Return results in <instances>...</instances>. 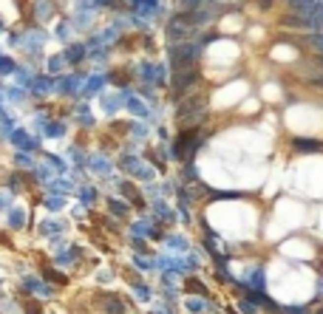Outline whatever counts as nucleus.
<instances>
[{
    "label": "nucleus",
    "mask_w": 323,
    "mask_h": 314,
    "mask_svg": "<svg viewBox=\"0 0 323 314\" xmlns=\"http://www.w3.org/2000/svg\"><path fill=\"white\" fill-rule=\"evenodd\" d=\"M150 229H153V218H150L148 213H142L136 221L130 224V238H145V241H148V238H150Z\"/></svg>",
    "instance_id": "aec40b11"
},
{
    "label": "nucleus",
    "mask_w": 323,
    "mask_h": 314,
    "mask_svg": "<svg viewBox=\"0 0 323 314\" xmlns=\"http://www.w3.org/2000/svg\"><path fill=\"white\" fill-rule=\"evenodd\" d=\"M6 142H9L14 150H23V153H32V156H37V153L43 150V136L34 133V130H26V127H14Z\"/></svg>",
    "instance_id": "f03ea898"
},
{
    "label": "nucleus",
    "mask_w": 323,
    "mask_h": 314,
    "mask_svg": "<svg viewBox=\"0 0 323 314\" xmlns=\"http://www.w3.org/2000/svg\"><path fill=\"white\" fill-rule=\"evenodd\" d=\"M65 156H68V164H71V167H85V156H88V153H85L80 145H71Z\"/></svg>",
    "instance_id": "72a5a7b5"
},
{
    "label": "nucleus",
    "mask_w": 323,
    "mask_h": 314,
    "mask_svg": "<svg viewBox=\"0 0 323 314\" xmlns=\"http://www.w3.org/2000/svg\"><path fill=\"white\" fill-rule=\"evenodd\" d=\"M51 34V37H54V40H57V43H71V40H74V26H71V20L68 17H65V20H57V26H54V31H48Z\"/></svg>",
    "instance_id": "412c9836"
},
{
    "label": "nucleus",
    "mask_w": 323,
    "mask_h": 314,
    "mask_svg": "<svg viewBox=\"0 0 323 314\" xmlns=\"http://www.w3.org/2000/svg\"><path fill=\"white\" fill-rule=\"evenodd\" d=\"M295 150H300V153H318L321 150V139L318 136H300V139H295Z\"/></svg>",
    "instance_id": "c756f323"
},
{
    "label": "nucleus",
    "mask_w": 323,
    "mask_h": 314,
    "mask_svg": "<svg viewBox=\"0 0 323 314\" xmlns=\"http://www.w3.org/2000/svg\"><path fill=\"white\" fill-rule=\"evenodd\" d=\"M238 309H241L244 314H255V306L250 303V300H241V303H238Z\"/></svg>",
    "instance_id": "8fccbe9b"
},
{
    "label": "nucleus",
    "mask_w": 323,
    "mask_h": 314,
    "mask_svg": "<svg viewBox=\"0 0 323 314\" xmlns=\"http://www.w3.org/2000/svg\"><path fill=\"white\" fill-rule=\"evenodd\" d=\"M20 281H23V289H26V292L34 294V297H51V294H54V286H51V283H46L43 278H37V275H23Z\"/></svg>",
    "instance_id": "9b49d317"
},
{
    "label": "nucleus",
    "mask_w": 323,
    "mask_h": 314,
    "mask_svg": "<svg viewBox=\"0 0 323 314\" xmlns=\"http://www.w3.org/2000/svg\"><path fill=\"white\" fill-rule=\"evenodd\" d=\"M37 71H32V65H17L14 68V85H20V88H29V82H32V77H34Z\"/></svg>",
    "instance_id": "473e14b6"
},
{
    "label": "nucleus",
    "mask_w": 323,
    "mask_h": 314,
    "mask_svg": "<svg viewBox=\"0 0 323 314\" xmlns=\"http://www.w3.org/2000/svg\"><path fill=\"white\" fill-rule=\"evenodd\" d=\"M3 215H6V226H9V229H23V226H29V207H26V204H12Z\"/></svg>",
    "instance_id": "f8f14e48"
},
{
    "label": "nucleus",
    "mask_w": 323,
    "mask_h": 314,
    "mask_svg": "<svg viewBox=\"0 0 323 314\" xmlns=\"http://www.w3.org/2000/svg\"><path fill=\"white\" fill-rule=\"evenodd\" d=\"M142 164V153H119V158H116V167L122 170V173H136V167Z\"/></svg>",
    "instance_id": "4be33fe9"
},
{
    "label": "nucleus",
    "mask_w": 323,
    "mask_h": 314,
    "mask_svg": "<svg viewBox=\"0 0 323 314\" xmlns=\"http://www.w3.org/2000/svg\"><path fill=\"white\" fill-rule=\"evenodd\" d=\"M88 71H77V74H60L54 77V94L65 96V99H80V88L85 82Z\"/></svg>",
    "instance_id": "7ed1b4c3"
},
{
    "label": "nucleus",
    "mask_w": 323,
    "mask_h": 314,
    "mask_svg": "<svg viewBox=\"0 0 323 314\" xmlns=\"http://www.w3.org/2000/svg\"><path fill=\"white\" fill-rule=\"evenodd\" d=\"M185 289H187V292H198L201 297H207V289H204V283H198V281H187V283H185Z\"/></svg>",
    "instance_id": "49530a36"
},
{
    "label": "nucleus",
    "mask_w": 323,
    "mask_h": 314,
    "mask_svg": "<svg viewBox=\"0 0 323 314\" xmlns=\"http://www.w3.org/2000/svg\"><path fill=\"white\" fill-rule=\"evenodd\" d=\"M34 161H37V158L32 156V153H23V150H17V153H14V170H32V167H34Z\"/></svg>",
    "instance_id": "c9c22d12"
},
{
    "label": "nucleus",
    "mask_w": 323,
    "mask_h": 314,
    "mask_svg": "<svg viewBox=\"0 0 323 314\" xmlns=\"http://www.w3.org/2000/svg\"><path fill=\"white\" fill-rule=\"evenodd\" d=\"M102 306L108 314H125V303L119 294H102Z\"/></svg>",
    "instance_id": "2f4dec72"
},
{
    "label": "nucleus",
    "mask_w": 323,
    "mask_h": 314,
    "mask_svg": "<svg viewBox=\"0 0 323 314\" xmlns=\"http://www.w3.org/2000/svg\"><path fill=\"white\" fill-rule=\"evenodd\" d=\"M14 68H17V60L9 54H3L0 51V79H6V77H12L14 74Z\"/></svg>",
    "instance_id": "f704fd0d"
},
{
    "label": "nucleus",
    "mask_w": 323,
    "mask_h": 314,
    "mask_svg": "<svg viewBox=\"0 0 323 314\" xmlns=\"http://www.w3.org/2000/svg\"><path fill=\"white\" fill-rule=\"evenodd\" d=\"M51 40L46 26H34V23H26L23 31H17V48L26 54V63L34 65L40 60H46V43Z\"/></svg>",
    "instance_id": "f257e3e1"
},
{
    "label": "nucleus",
    "mask_w": 323,
    "mask_h": 314,
    "mask_svg": "<svg viewBox=\"0 0 323 314\" xmlns=\"http://www.w3.org/2000/svg\"><path fill=\"white\" fill-rule=\"evenodd\" d=\"M133 94V88H119V91H102L99 96H97V102H99V108H102L105 116H116V113L125 108L128 96Z\"/></svg>",
    "instance_id": "20e7f679"
},
{
    "label": "nucleus",
    "mask_w": 323,
    "mask_h": 314,
    "mask_svg": "<svg viewBox=\"0 0 323 314\" xmlns=\"http://www.w3.org/2000/svg\"><path fill=\"white\" fill-rule=\"evenodd\" d=\"M281 314H309L306 306H287V309H278Z\"/></svg>",
    "instance_id": "09e8293b"
},
{
    "label": "nucleus",
    "mask_w": 323,
    "mask_h": 314,
    "mask_svg": "<svg viewBox=\"0 0 323 314\" xmlns=\"http://www.w3.org/2000/svg\"><path fill=\"white\" fill-rule=\"evenodd\" d=\"M185 309H187V312H193V314H201V312H204V300L187 297V300H185Z\"/></svg>",
    "instance_id": "a18cd8bd"
},
{
    "label": "nucleus",
    "mask_w": 323,
    "mask_h": 314,
    "mask_svg": "<svg viewBox=\"0 0 323 314\" xmlns=\"http://www.w3.org/2000/svg\"><path fill=\"white\" fill-rule=\"evenodd\" d=\"M133 297H136L139 303H150V297H153V289H150L148 283H133Z\"/></svg>",
    "instance_id": "e433bc0d"
},
{
    "label": "nucleus",
    "mask_w": 323,
    "mask_h": 314,
    "mask_svg": "<svg viewBox=\"0 0 323 314\" xmlns=\"http://www.w3.org/2000/svg\"><path fill=\"white\" fill-rule=\"evenodd\" d=\"M9 31V23L3 20V14H0V37H3V34Z\"/></svg>",
    "instance_id": "864d4df0"
},
{
    "label": "nucleus",
    "mask_w": 323,
    "mask_h": 314,
    "mask_svg": "<svg viewBox=\"0 0 323 314\" xmlns=\"http://www.w3.org/2000/svg\"><path fill=\"white\" fill-rule=\"evenodd\" d=\"M65 68L68 65H65L63 54H51V57H46V71H43V74H48V77H60Z\"/></svg>",
    "instance_id": "c85d7f7f"
},
{
    "label": "nucleus",
    "mask_w": 323,
    "mask_h": 314,
    "mask_svg": "<svg viewBox=\"0 0 323 314\" xmlns=\"http://www.w3.org/2000/svg\"><path fill=\"white\" fill-rule=\"evenodd\" d=\"M48 213H60L63 207H65V195H46V201H43Z\"/></svg>",
    "instance_id": "58836bf2"
},
{
    "label": "nucleus",
    "mask_w": 323,
    "mask_h": 314,
    "mask_svg": "<svg viewBox=\"0 0 323 314\" xmlns=\"http://www.w3.org/2000/svg\"><path fill=\"white\" fill-rule=\"evenodd\" d=\"M156 176H159V173H156V170L150 167V164L145 161V158H142V164H139V167H136V173H133V179H136L139 184H150V181H156Z\"/></svg>",
    "instance_id": "7c9ffc66"
},
{
    "label": "nucleus",
    "mask_w": 323,
    "mask_h": 314,
    "mask_svg": "<svg viewBox=\"0 0 323 314\" xmlns=\"http://www.w3.org/2000/svg\"><path fill=\"white\" fill-rule=\"evenodd\" d=\"M74 218H77V221H82V218H85V207H74Z\"/></svg>",
    "instance_id": "3c124183"
},
{
    "label": "nucleus",
    "mask_w": 323,
    "mask_h": 314,
    "mask_svg": "<svg viewBox=\"0 0 323 314\" xmlns=\"http://www.w3.org/2000/svg\"><path fill=\"white\" fill-rule=\"evenodd\" d=\"M108 210H111L114 218H128V215H130V204H128L125 198H119V195H111V198H108Z\"/></svg>",
    "instance_id": "cd10ccee"
},
{
    "label": "nucleus",
    "mask_w": 323,
    "mask_h": 314,
    "mask_svg": "<svg viewBox=\"0 0 323 314\" xmlns=\"http://www.w3.org/2000/svg\"><path fill=\"white\" fill-rule=\"evenodd\" d=\"M63 60H65V65L68 68H77V65H82L85 63V57H88V48H85V43L82 40H71V43H65L63 45Z\"/></svg>",
    "instance_id": "6e6552de"
},
{
    "label": "nucleus",
    "mask_w": 323,
    "mask_h": 314,
    "mask_svg": "<svg viewBox=\"0 0 323 314\" xmlns=\"http://www.w3.org/2000/svg\"><path fill=\"white\" fill-rule=\"evenodd\" d=\"M162 247L167 249L170 255H185V252H190V241H187V235H164L162 238Z\"/></svg>",
    "instance_id": "a211bd4d"
},
{
    "label": "nucleus",
    "mask_w": 323,
    "mask_h": 314,
    "mask_svg": "<svg viewBox=\"0 0 323 314\" xmlns=\"http://www.w3.org/2000/svg\"><path fill=\"white\" fill-rule=\"evenodd\" d=\"M3 88H6V85H3V82H0V105H3Z\"/></svg>",
    "instance_id": "5fc2aeb1"
},
{
    "label": "nucleus",
    "mask_w": 323,
    "mask_h": 314,
    "mask_svg": "<svg viewBox=\"0 0 323 314\" xmlns=\"http://www.w3.org/2000/svg\"><path fill=\"white\" fill-rule=\"evenodd\" d=\"M74 192H77V201H80V207H85V210L97 207V201H99V187H97V184H80Z\"/></svg>",
    "instance_id": "dca6fc26"
},
{
    "label": "nucleus",
    "mask_w": 323,
    "mask_h": 314,
    "mask_svg": "<svg viewBox=\"0 0 323 314\" xmlns=\"http://www.w3.org/2000/svg\"><path fill=\"white\" fill-rule=\"evenodd\" d=\"M153 314H173V309H170V306H156V312Z\"/></svg>",
    "instance_id": "603ef678"
},
{
    "label": "nucleus",
    "mask_w": 323,
    "mask_h": 314,
    "mask_svg": "<svg viewBox=\"0 0 323 314\" xmlns=\"http://www.w3.org/2000/svg\"><path fill=\"white\" fill-rule=\"evenodd\" d=\"M130 247H133L136 255H153V249H150V244L145 238H130Z\"/></svg>",
    "instance_id": "ea45409f"
},
{
    "label": "nucleus",
    "mask_w": 323,
    "mask_h": 314,
    "mask_svg": "<svg viewBox=\"0 0 323 314\" xmlns=\"http://www.w3.org/2000/svg\"><path fill=\"white\" fill-rule=\"evenodd\" d=\"M85 173L99 176V179H111L114 164H111V158L105 156V153H88V156H85Z\"/></svg>",
    "instance_id": "423d86ee"
},
{
    "label": "nucleus",
    "mask_w": 323,
    "mask_h": 314,
    "mask_svg": "<svg viewBox=\"0 0 323 314\" xmlns=\"http://www.w3.org/2000/svg\"><path fill=\"white\" fill-rule=\"evenodd\" d=\"M37 226H40L37 232H40L43 238H48V235H65V232H68V224H65V221H57V218H46V221H40Z\"/></svg>",
    "instance_id": "6ab92c4d"
},
{
    "label": "nucleus",
    "mask_w": 323,
    "mask_h": 314,
    "mask_svg": "<svg viewBox=\"0 0 323 314\" xmlns=\"http://www.w3.org/2000/svg\"><path fill=\"white\" fill-rule=\"evenodd\" d=\"M80 258H82V249L77 247V244L54 249V263H60V266H74V263H77Z\"/></svg>",
    "instance_id": "f3484780"
},
{
    "label": "nucleus",
    "mask_w": 323,
    "mask_h": 314,
    "mask_svg": "<svg viewBox=\"0 0 323 314\" xmlns=\"http://www.w3.org/2000/svg\"><path fill=\"white\" fill-rule=\"evenodd\" d=\"M43 281H46V283L54 281V283H60V286H65V283H68V278H63L57 269H46V272H43Z\"/></svg>",
    "instance_id": "79ce46f5"
},
{
    "label": "nucleus",
    "mask_w": 323,
    "mask_h": 314,
    "mask_svg": "<svg viewBox=\"0 0 323 314\" xmlns=\"http://www.w3.org/2000/svg\"><path fill=\"white\" fill-rule=\"evenodd\" d=\"M3 102L9 105V108H26L29 105V91L20 88V85H9V88H3Z\"/></svg>",
    "instance_id": "2eb2a0df"
},
{
    "label": "nucleus",
    "mask_w": 323,
    "mask_h": 314,
    "mask_svg": "<svg viewBox=\"0 0 323 314\" xmlns=\"http://www.w3.org/2000/svg\"><path fill=\"white\" fill-rule=\"evenodd\" d=\"M167 82H170V65L153 63V88H167Z\"/></svg>",
    "instance_id": "a878e982"
},
{
    "label": "nucleus",
    "mask_w": 323,
    "mask_h": 314,
    "mask_svg": "<svg viewBox=\"0 0 323 314\" xmlns=\"http://www.w3.org/2000/svg\"><path fill=\"white\" fill-rule=\"evenodd\" d=\"M29 173H32V176L37 179V184H46V181L51 179V170H48L43 161H34V167L29 170Z\"/></svg>",
    "instance_id": "4c0bfd02"
},
{
    "label": "nucleus",
    "mask_w": 323,
    "mask_h": 314,
    "mask_svg": "<svg viewBox=\"0 0 323 314\" xmlns=\"http://www.w3.org/2000/svg\"><path fill=\"white\" fill-rule=\"evenodd\" d=\"M71 119H74V125H80V127H85V130H91V127H97V113H91V105L85 99H74V108H71Z\"/></svg>",
    "instance_id": "1a4fd4ad"
},
{
    "label": "nucleus",
    "mask_w": 323,
    "mask_h": 314,
    "mask_svg": "<svg viewBox=\"0 0 323 314\" xmlns=\"http://www.w3.org/2000/svg\"><path fill=\"white\" fill-rule=\"evenodd\" d=\"M130 77H139V79H145L148 85H153V63L150 60H139L136 65L130 68Z\"/></svg>",
    "instance_id": "bb28decb"
},
{
    "label": "nucleus",
    "mask_w": 323,
    "mask_h": 314,
    "mask_svg": "<svg viewBox=\"0 0 323 314\" xmlns=\"http://www.w3.org/2000/svg\"><path fill=\"white\" fill-rule=\"evenodd\" d=\"M68 127H71L68 119H54V116H51V119L43 125L40 133H43V139H65V136H68Z\"/></svg>",
    "instance_id": "4468645a"
},
{
    "label": "nucleus",
    "mask_w": 323,
    "mask_h": 314,
    "mask_svg": "<svg viewBox=\"0 0 323 314\" xmlns=\"http://www.w3.org/2000/svg\"><path fill=\"white\" fill-rule=\"evenodd\" d=\"M105 88H108V71H88V74H85V82H82V88H80V99L91 102V99H97Z\"/></svg>",
    "instance_id": "39448f33"
},
{
    "label": "nucleus",
    "mask_w": 323,
    "mask_h": 314,
    "mask_svg": "<svg viewBox=\"0 0 323 314\" xmlns=\"http://www.w3.org/2000/svg\"><path fill=\"white\" fill-rule=\"evenodd\" d=\"M12 204H14V195H12L9 190H6V187H3V190H0V213H6V210H9Z\"/></svg>",
    "instance_id": "c03bdc74"
},
{
    "label": "nucleus",
    "mask_w": 323,
    "mask_h": 314,
    "mask_svg": "<svg viewBox=\"0 0 323 314\" xmlns=\"http://www.w3.org/2000/svg\"><path fill=\"white\" fill-rule=\"evenodd\" d=\"M43 164H46L48 170H54L57 176H68V170H71V164L68 161H63L60 153H46V156H43Z\"/></svg>",
    "instance_id": "b1692460"
},
{
    "label": "nucleus",
    "mask_w": 323,
    "mask_h": 314,
    "mask_svg": "<svg viewBox=\"0 0 323 314\" xmlns=\"http://www.w3.org/2000/svg\"><path fill=\"white\" fill-rule=\"evenodd\" d=\"M247 289H253V292H264L266 289V275H264V269L258 266V269H250L247 272V283H244Z\"/></svg>",
    "instance_id": "393cba45"
},
{
    "label": "nucleus",
    "mask_w": 323,
    "mask_h": 314,
    "mask_svg": "<svg viewBox=\"0 0 323 314\" xmlns=\"http://www.w3.org/2000/svg\"><path fill=\"white\" fill-rule=\"evenodd\" d=\"M54 14H57V6H54L51 0H34V3H32V23H34V26L51 23Z\"/></svg>",
    "instance_id": "9d476101"
},
{
    "label": "nucleus",
    "mask_w": 323,
    "mask_h": 314,
    "mask_svg": "<svg viewBox=\"0 0 323 314\" xmlns=\"http://www.w3.org/2000/svg\"><path fill=\"white\" fill-rule=\"evenodd\" d=\"M26 91H29V99H48V96L54 94V77H48V74H34Z\"/></svg>",
    "instance_id": "0eeeda50"
},
{
    "label": "nucleus",
    "mask_w": 323,
    "mask_h": 314,
    "mask_svg": "<svg viewBox=\"0 0 323 314\" xmlns=\"http://www.w3.org/2000/svg\"><path fill=\"white\" fill-rule=\"evenodd\" d=\"M156 139H159V145H170V133L164 125H156Z\"/></svg>",
    "instance_id": "de8ad7c7"
},
{
    "label": "nucleus",
    "mask_w": 323,
    "mask_h": 314,
    "mask_svg": "<svg viewBox=\"0 0 323 314\" xmlns=\"http://www.w3.org/2000/svg\"><path fill=\"white\" fill-rule=\"evenodd\" d=\"M133 266H136L139 272H156L153 258H142V255H133Z\"/></svg>",
    "instance_id": "a19ab883"
},
{
    "label": "nucleus",
    "mask_w": 323,
    "mask_h": 314,
    "mask_svg": "<svg viewBox=\"0 0 323 314\" xmlns=\"http://www.w3.org/2000/svg\"><path fill=\"white\" fill-rule=\"evenodd\" d=\"M159 294L167 300V303H176V297H179V289L176 286H159Z\"/></svg>",
    "instance_id": "37998d69"
},
{
    "label": "nucleus",
    "mask_w": 323,
    "mask_h": 314,
    "mask_svg": "<svg viewBox=\"0 0 323 314\" xmlns=\"http://www.w3.org/2000/svg\"><path fill=\"white\" fill-rule=\"evenodd\" d=\"M125 111L130 113V116H133V119H139V122H148L150 119V105L145 99H139L136 94H130V96H128V102H125Z\"/></svg>",
    "instance_id": "ddd939ff"
},
{
    "label": "nucleus",
    "mask_w": 323,
    "mask_h": 314,
    "mask_svg": "<svg viewBox=\"0 0 323 314\" xmlns=\"http://www.w3.org/2000/svg\"><path fill=\"white\" fill-rule=\"evenodd\" d=\"M128 133H130V142H136V145H145L150 139V125L148 122H130L128 125Z\"/></svg>",
    "instance_id": "5701e85b"
}]
</instances>
